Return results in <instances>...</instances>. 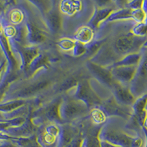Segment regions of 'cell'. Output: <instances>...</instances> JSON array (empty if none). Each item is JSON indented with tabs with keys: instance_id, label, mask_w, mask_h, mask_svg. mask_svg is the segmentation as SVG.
Masks as SVG:
<instances>
[{
	"instance_id": "obj_1",
	"label": "cell",
	"mask_w": 147,
	"mask_h": 147,
	"mask_svg": "<svg viewBox=\"0 0 147 147\" xmlns=\"http://www.w3.org/2000/svg\"><path fill=\"white\" fill-rule=\"evenodd\" d=\"M146 40V37L140 38L129 32L118 35L112 42H107L105 44L113 54L116 60L119 61L125 55L138 53V51L143 47Z\"/></svg>"
},
{
	"instance_id": "obj_2",
	"label": "cell",
	"mask_w": 147,
	"mask_h": 147,
	"mask_svg": "<svg viewBox=\"0 0 147 147\" xmlns=\"http://www.w3.org/2000/svg\"><path fill=\"white\" fill-rule=\"evenodd\" d=\"M88 107L81 101L74 97L62 99L59 106V115L63 121H71L85 115Z\"/></svg>"
},
{
	"instance_id": "obj_3",
	"label": "cell",
	"mask_w": 147,
	"mask_h": 147,
	"mask_svg": "<svg viewBox=\"0 0 147 147\" xmlns=\"http://www.w3.org/2000/svg\"><path fill=\"white\" fill-rule=\"evenodd\" d=\"M61 101L62 99H55L35 110L31 118L32 124L36 126L44 122H50V124L62 123L59 115V106Z\"/></svg>"
},
{
	"instance_id": "obj_4",
	"label": "cell",
	"mask_w": 147,
	"mask_h": 147,
	"mask_svg": "<svg viewBox=\"0 0 147 147\" xmlns=\"http://www.w3.org/2000/svg\"><path fill=\"white\" fill-rule=\"evenodd\" d=\"M74 98L83 102L88 107H95L100 105L102 101L98 94L90 86L88 80H82L79 81L76 86Z\"/></svg>"
},
{
	"instance_id": "obj_5",
	"label": "cell",
	"mask_w": 147,
	"mask_h": 147,
	"mask_svg": "<svg viewBox=\"0 0 147 147\" xmlns=\"http://www.w3.org/2000/svg\"><path fill=\"white\" fill-rule=\"evenodd\" d=\"M99 140L106 141L119 147H131L133 137L110 127H103L98 135Z\"/></svg>"
},
{
	"instance_id": "obj_6",
	"label": "cell",
	"mask_w": 147,
	"mask_h": 147,
	"mask_svg": "<svg viewBox=\"0 0 147 147\" xmlns=\"http://www.w3.org/2000/svg\"><path fill=\"white\" fill-rule=\"evenodd\" d=\"M147 88V52L142 56L133 80L130 82V90L132 95L139 97L143 95Z\"/></svg>"
},
{
	"instance_id": "obj_7",
	"label": "cell",
	"mask_w": 147,
	"mask_h": 147,
	"mask_svg": "<svg viewBox=\"0 0 147 147\" xmlns=\"http://www.w3.org/2000/svg\"><path fill=\"white\" fill-rule=\"evenodd\" d=\"M99 108L103 110L106 116L120 117L124 119H129L132 115V110L129 107L122 106L115 102L113 97L102 102Z\"/></svg>"
},
{
	"instance_id": "obj_8",
	"label": "cell",
	"mask_w": 147,
	"mask_h": 147,
	"mask_svg": "<svg viewBox=\"0 0 147 147\" xmlns=\"http://www.w3.org/2000/svg\"><path fill=\"white\" fill-rule=\"evenodd\" d=\"M9 41H10L11 48H14V49L16 51L20 57V68L22 69H27L31 62L35 59V57H36L40 54L38 49L34 46L24 47L13 39L9 40Z\"/></svg>"
},
{
	"instance_id": "obj_9",
	"label": "cell",
	"mask_w": 147,
	"mask_h": 147,
	"mask_svg": "<svg viewBox=\"0 0 147 147\" xmlns=\"http://www.w3.org/2000/svg\"><path fill=\"white\" fill-rule=\"evenodd\" d=\"M86 67L92 74V76L97 81H99L102 85L110 88V89L112 88L115 81L113 79L111 72H110L109 68L97 65V64L90 62V60L86 63Z\"/></svg>"
},
{
	"instance_id": "obj_10",
	"label": "cell",
	"mask_w": 147,
	"mask_h": 147,
	"mask_svg": "<svg viewBox=\"0 0 147 147\" xmlns=\"http://www.w3.org/2000/svg\"><path fill=\"white\" fill-rule=\"evenodd\" d=\"M50 81L47 80H42L36 81V82L28 84V85L17 90L12 94L13 98V100H15L16 99L24 100V99L32 96L47 88L49 85L50 84Z\"/></svg>"
},
{
	"instance_id": "obj_11",
	"label": "cell",
	"mask_w": 147,
	"mask_h": 147,
	"mask_svg": "<svg viewBox=\"0 0 147 147\" xmlns=\"http://www.w3.org/2000/svg\"><path fill=\"white\" fill-rule=\"evenodd\" d=\"M111 90L115 102L121 105L132 107L136 101V97L132 95L129 88L119 82H114Z\"/></svg>"
},
{
	"instance_id": "obj_12",
	"label": "cell",
	"mask_w": 147,
	"mask_h": 147,
	"mask_svg": "<svg viewBox=\"0 0 147 147\" xmlns=\"http://www.w3.org/2000/svg\"><path fill=\"white\" fill-rule=\"evenodd\" d=\"M138 66H115L109 68L113 80L124 85L130 83L136 75Z\"/></svg>"
},
{
	"instance_id": "obj_13",
	"label": "cell",
	"mask_w": 147,
	"mask_h": 147,
	"mask_svg": "<svg viewBox=\"0 0 147 147\" xmlns=\"http://www.w3.org/2000/svg\"><path fill=\"white\" fill-rule=\"evenodd\" d=\"M0 48L2 49L3 55L7 61L8 71H13L18 66L16 59L14 57V54L10 47V41L5 36L2 31V26L0 24Z\"/></svg>"
},
{
	"instance_id": "obj_14",
	"label": "cell",
	"mask_w": 147,
	"mask_h": 147,
	"mask_svg": "<svg viewBox=\"0 0 147 147\" xmlns=\"http://www.w3.org/2000/svg\"><path fill=\"white\" fill-rule=\"evenodd\" d=\"M26 39L29 44L34 46L44 43L46 40V35L43 30L38 27L32 21H28L26 23Z\"/></svg>"
},
{
	"instance_id": "obj_15",
	"label": "cell",
	"mask_w": 147,
	"mask_h": 147,
	"mask_svg": "<svg viewBox=\"0 0 147 147\" xmlns=\"http://www.w3.org/2000/svg\"><path fill=\"white\" fill-rule=\"evenodd\" d=\"M35 126L30 119H26L25 121L18 127L9 128L5 133L14 138H27L35 135Z\"/></svg>"
},
{
	"instance_id": "obj_16",
	"label": "cell",
	"mask_w": 147,
	"mask_h": 147,
	"mask_svg": "<svg viewBox=\"0 0 147 147\" xmlns=\"http://www.w3.org/2000/svg\"><path fill=\"white\" fill-rule=\"evenodd\" d=\"M44 22L47 28L51 33L57 34L61 30L62 18L57 10L53 8L49 11L46 12L44 16Z\"/></svg>"
},
{
	"instance_id": "obj_17",
	"label": "cell",
	"mask_w": 147,
	"mask_h": 147,
	"mask_svg": "<svg viewBox=\"0 0 147 147\" xmlns=\"http://www.w3.org/2000/svg\"><path fill=\"white\" fill-rule=\"evenodd\" d=\"M113 11V9L109 7H98L94 11V14L88 22V25L91 27L93 30L97 29L101 24H103L105 22L109 16Z\"/></svg>"
},
{
	"instance_id": "obj_18",
	"label": "cell",
	"mask_w": 147,
	"mask_h": 147,
	"mask_svg": "<svg viewBox=\"0 0 147 147\" xmlns=\"http://www.w3.org/2000/svg\"><path fill=\"white\" fill-rule=\"evenodd\" d=\"M94 37V30L88 25L80 27L74 33V40L83 45H88L93 41Z\"/></svg>"
},
{
	"instance_id": "obj_19",
	"label": "cell",
	"mask_w": 147,
	"mask_h": 147,
	"mask_svg": "<svg viewBox=\"0 0 147 147\" xmlns=\"http://www.w3.org/2000/svg\"><path fill=\"white\" fill-rule=\"evenodd\" d=\"M78 136L74 129L69 127L60 128V133L57 137L56 147H66L71 143L73 139Z\"/></svg>"
},
{
	"instance_id": "obj_20",
	"label": "cell",
	"mask_w": 147,
	"mask_h": 147,
	"mask_svg": "<svg viewBox=\"0 0 147 147\" xmlns=\"http://www.w3.org/2000/svg\"><path fill=\"white\" fill-rule=\"evenodd\" d=\"M142 58V55L140 53H132L125 55L121 60L110 66L109 68L115 66H138Z\"/></svg>"
},
{
	"instance_id": "obj_21",
	"label": "cell",
	"mask_w": 147,
	"mask_h": 147,
	"mask_svg": "<svg viewBox=\"0 0 147 147\" xmlns=\"http://www.w3.org/2000/svg\"><path fill=\"white\" fill-rule=\"evenodd\" d=\"M132 10L127 7H124L119 10H114L104 23H109V22H115V21L128 20V19H132Z\"/></svg>"
},
{
	"instance_id": "obj_22",
	"label": "cell",
	"mask_w": 147,
	"mask_h": 147,
	"mask_svg": "<svg viewBox=\"0 0 147 147\" xmlns=\"http://www.w3.org/2000/svg\"><path fill=\"white\" fill-rule=\"evenodd\" d=\"M81 4L80 1H63L60 5V11L65 15L73 16L80 10Z\"/></svg>"
},
{
	"instance_id": "obj_23",
	"label": "cell",
	"mask_w": 147,
	"mask_h": 147,
	"mask_svg": "<svg viewBox=\"0 0 147 147\" xmlns=\"http://www.w3.org/2000/svg\"><path fill=\"white\" fill-rule=\"evenodd\" d=\"M48 68L49 63L47 57L43 54H39L31 62L27 69L29 71V72L33 74L41 69H47Z\"/></svg>"
},
{
	"instance_id": "obj_24",
	"label": "cell",
	"mask_w": 147,
	"mask_h": 147,
	"mask_svg": "<svg viewBox=\"0 0 147 147\" xmlns=\"http://www.w3.org/2000/svg\"><path fill=\"white\" fill-rule=\"evenodd\" d=\"M26 101L24 99H15L0 103V113H11L15 110L21 108L25 105Z\"/></svg>"
},
{
	"instance_id": "obj_25",
	"label": "cell",
	"mask_w": 147,
	"mask_h": 147,
	"mask_svg": "<svg viewBox=\"0 0 147 147\" xmlns=\"http://www.w3.org/2000/svg\"><path fill=\"white\" fill-rule=\"evenodd\" d=\"M13 142L16 147H42L35 135L27 138H16Z\"/></svg>"
},
{
	"instance_id": "obj_26",
	"label": "cell",
	"mask_w": 147,
	"mask_h": 147,
	"mask_svg": "<svg viewBox=\"0 0 147 147\" xmlns=\"http://www.w3.org/2000/svg\"><path fill=\"white\" fill-rule=\"evenodd\" d=\"M26 119H27L24 118L23 116H21V117L13 118V119L0 120V132H5L9 128L22 125L24 122L25 121Z\"/></svg>"
},
{
	"instance_id": "obj_27",
	"label": "cell",
	"mask_w": 147,
	"mask_h": 147,
	"mask_svg": "<svg viewBox=\"0 0 147 147\" xmlns=\"http://www.w3.org/2000/svg\"><path fill=\"white\" fill-rule=\"evenodd\" d=\"M99 131H91L84 138L81 147H100V140L98 138Z\"/></svg>"
},
{
	"instance_id": "obj_28",
	"label": "cell",
	"mask_w": 147,
	"mask_h": 147,
	"mask_svg": "<svg viewBox=\"0 0 147 147\" xmlns=\"http://www.w3.org/2000/svg\"><path fill=\"white\" fill-rule=\"evenodd\" d=\"M25 18L24 12L19 8L12 9L8 14V19L11 25H18L23 22Z\"/></svg>"
},
{
	"instance_id": "obj_29",
	"label": "cell",
	"mask_w": 147,
	"mask_h": 147,
	"mask_svg": "<svg viewBox=\"0 0 147 147\" xmlns=\"http://www.w3.org/2000/svg\"><path fill=\"white\" fill-rule=\"evenodd\" d=\"M90 117H91L92 122L96 125L104 124L107 119L105 113L99 107H95L92 108L91 111H90Z\"/></svg>"
},
{
	"instance_id": "obj_30",
	"label": "cell",
	"mask_w": 147,
	"mask_h": 147,
	"mask_svg": "<svg viewBox=\"0 0 147 147\" xmlns=\"http://www.w3.org/2000/svg\"><path fill=\"white\" fill-rule=\"evenodd\" d=\"M79 81L77 80V77H74L71 76L70 77H68L63 81V82L59 85L57 87V92H65L66 90L71 89L72 88H76V86L78 84Z\"/></svg>"
},
{
	"instance_id": "obj_31",
	"label": "cell",
	"mask_w": 147,
	"mask_h": 147,
	"mask_svg": "<svg viewBox=\"0 0 147 147\" xmlns=\"http://www.w3.org/2000/svg\"><path fill=\"white\" fill-rule=\"evenodd\" d=\"M76 43L77 42L74 40V39L73 40L69 38H63L57 41V45L62 50L67 52V51L73 50V49L76 45Z\"/></svg>"
},
{
	"instance_id": "obj_32",
	"label": "cell",
	"mask_w": 147,
	"mask_h": 147,
	"mask_svg": "<svg viewBox=\"0 0 147 147\" xmlns=\"http://www.w3.org/2000/svg\"><path fill=\"white\" fill-rule=\"evenodd\" d=\"M131 32L136 36L146 38L147 36V24L145 22L136 24V25L132 27Z\"/></svg>"
},
{
	"instance_id": "obj_33",
	"label": "cell",
	"mask_w": 147,
	"mask_h": 147,
	"mask_svg": "<svg viewBox=\"0 0 147 147\" xmlns=\"http://www.w3.org/2000/svg\"><path fill=\"white\" fill-rule=\"evenodd\" d=\"M2 31H3V34L5 35V36L8 40L15 38L17 35V33H18V30H17L16 27H14L13 25H11L10 24L2 27Z\"/></svg>"
},
{
	"instance_id": "obj_34",
	"label": "cell",
	"mask_w": 147,
	"mask_h": 147,
	"mask_svg": "<svg viewBox=\"0 0 147 147\" xmlns=\"http://www.w3.org/2000/svg\"><path fill=\"white\" fill-rule=\"evenodd\" d=\"M146 16L144 13V12L143 11L142 9L132 10V19H133L136 22V24L144 22V21L146 19Z\"/></svg>"
},
{
	"instance_id": "obj_35",
	"label": "cell",
	"mask_w": 147,
	"mask_h": 147,
	"mask_svg": "<svg viewBox=\"0 0 147 147\" xmlns=\"http://www.w3.org/2000/svg\"><path fill=\"white\" fill-rule=\"evenodd\" d=\"M85 53H86V46L77 42L75 47L72 50V54H73L74 57H80V56Z\"/></svg>"
},
{
	"instance_id": "obj_36",
	"label": "cell",
	"mask_w": 147,
	"mask_h": 147,
	"mask_svg": "<svg viewBox=\"0 0 147 147\" xmlns=\"http://www.w3.org/2000/svg\"><path fill=\"white\" fill-rule=\"evenodd\" d=\"M143 1L140 0H134V1H129L127 2L126 4V7L127 8L130 9L132 10H136L141 9L142 7Z\"/></svg>"
},
{
	"instance_id": "obj_37",
	"label": "cell",
	"mask_w": 147,
	"mask_h": 147,
	"mask_svg": "<svg viewBox=\"0 0 147 147\" xmlns=\"http://www.w3.org/2000/svg\"><path fill=\"white\" fill-rule=\"evenodd\" d=\"M143 145L142 138L139 136L137 137H133L131 144V147H141Z\"/></svg>"
},
{
	"instance_id": "obj_38",
	"label": "cell",
	"mask_w": 147,
	"mask_h": 147,
	"mask_svg": "<svg viewBox=\"0 0 147 147\" xmlns=\"http://www.w3.org/2000/svg\"><path fill=\"white\" fill-rule=\"evenodd\" d=\"M16 138L12 137V136H9L7 134L5 133V132H0V141H8V140H10V141H13Z\"/></svg>"
},
{
	"instance_id": "obj_39",
	"label": "cell",
	"mask_w": 147,
	"mask_h": 147,
	"mask_svg": "<svg viewBox=\"0 0 147 147\" xmlns=\"http://www.w3.org/2000/svg\"><path fill=\"white\" fill-rule=\"evenodd\" d=\"M7 65V61L6 60H3L2 62V63L0 64V82L2 80V79L3 78L4 73H5V69H6V66Z\"/></svg>"
},
{
	"instance_id": "obj_40",
	"label": "cell",
	"mask_w": 147,
	"mask_h": 147,
	"mask_svg": "<svg viewBox=\"0 0 147 147\" xmlns=\"http://www.w3.org/2000/svg\"><path fill=\"white\" fill-rule=\"evenodd\" d=\"M0 147H16V144L13 141H3L2 144H0Z\"/></svg>"
},
{
	"instance_id": "obj_41",
	"label": "cell",
	"mask_w": 147,
	"mask_h": 147,
	"mask_svg": "<svg viewBox=\"0 0 147 147\" xmlns=\"http://www.w3.org/2000/svg\"><path fill=\"white\" fill-rule=\"evenodd\" d=\"M100 147H119V146L113 145V144L106 142V141H102V140H100Z\"/></svg>"
},
{
	"instance_id": "obj_42",
	"label": "cell",
	"mask_w": 147,
	"mask_h": 147,
	"mask_svg": "<svg viewBox=\"0 0 147 147\" xmlns=\"http://www.w3.org/2000/svg\"><path fill=\"white\" fill-rule=\"evenodd\" d=\"M143 11L144 12V13L146 14V16H147V0L145 1H143L142 4V7H141Z\"/></svg>"
},
{
	"instance_id": "obj_43",
	"label": "cell",
	"mask_w": 147,
	"mask_h": 147,
	"mask_svg": "<svg viewBox=\"0 0 147 147\" xmlns=\"http://www.w3.org/2000/svg\"><path fill=\"white\" fill-rule=\"evenodd\" d=\"M141 129H142V131H143V132H144V135H145V138H146V145H145V147H147V129L145 128V127H142Z\"/></svg>"
},
{
	"instance_id": "obj_44",
	"label": "cell",
	"mask_w": 147,
	"mask_h": 147,
	"mask_svg": "<svg viewBox=\"0 0 147 147\" xmlns=\"http://www.w3.org/2000/svg\"><path fill=\"white\" fill-rule=\"evenodd\" d=\"M143 127H145V128L146 129H147V116H146V118L145 121H144V125H143Z\"/></svg>"
},
{
	"instance_id": "obj_45",
	"label": "cell",
	"mask_w": 147,
	"mask_h": 147,
	"mask_svg": "<svg viewBox=\"0 0 147 147\" xmlns=\"http://www.w3.org/2000/svg\"><path fill=\"white\" fill-rule=\"evenodd\" d=\"M4 57V55H3V52H2V49L0 48V60H2V57Z\"/></svg>"
},
{
	"instance_id": "obj_46",
	"label": "cell",
	"mask_w": 147,
	"mask_h": 147,
	"mask_svg": "<svg viewBox=\"0 0 147 147\" xmlns=\"http://www.w3.org/2000/svg\"><path fill=\"white\" fill-rule=\"evenodd\" d=\"M144 22L147 24V16H146V19H145V21H144Z\"/></svg>"
},
{
	"instance_id": "obj_47",
	"label": "cell",
	"mask_w": 147,
	"mask_h": 147,
	"mask_svg": "<svg viewBox=\"0 0 147 147\" xmlns=\"http://www.w3.org/2000/svg\"><path fill=\"white\" fill-rule=\"evenodd\" d=\"M146 111L147 112V103H146Z\"/></svg>"
}]
</instances>
